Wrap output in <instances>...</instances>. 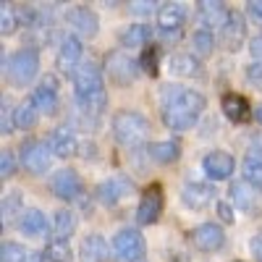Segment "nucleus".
<instances>
[{
  "label": "nucleus",
  "instance_id": "cd10ccee",
  "mask_svg": "<svg viewBox=\"0 0 262 262\" xmlns=\"http://www.w3.org/2000/svg\"><path fill=\"white\" fill-rule=\"evenodd\" d=\"M76 105L81 107L84 113H102L105 105H107V92L105 90H97V92H86V95H76Z\"/></svg>",
  "mask_w": 262,
  "mask_h": 262
},
{
  "label": "nucleus",
  "instance_id": "ddd939ff",
  "mask_svg": "<svg viewBox=\"0 0 262 262\" xmlns=\"http://www.w3.org/2000/svg\"><path fill=\"white\" fill-rule=\"evenodd\" d=\"M71 81H74V86H76V95H86V92L105 90L102 71L97 69L95 63H81L79 69L71 74Z\"/></svg>",
  "mask_w": 262,
  "mask_h": 262
},
{
  "label": "nucleus",
  "instance_id": "b1692460",
  "mask_svg": "<svg viewBox=\"0 0 262 262\" xmlns=\"http://www.w3.org/2000/svg\"><path fill=\"white\" fill-rule=\"evenodd\" d=\"M18 228L27 236H45L48 233V217L42 210H24V215L18 221Z\"/></svg>",
  "mask_w": 262,
  "mask_h": 262
},
{
  "label": "nucleus",
  "instance_id": "412c9836",
  "mask_svg": "<svg viewBox=\"0 0 262 262\" xmlns=\"http://www.w3.org/2000/svg\"><path fill=\"white\" fill-rule=\"evenodd\" d=\"M79 254H81V262H105L107 257H111V247H107V242L100 233H92L81 242Z\"/></svg>",
  "mask_w": 262,
  "mask_h": 262
},
{
  "label": "nucleus",
  "instance_id": "2eb2a0df",
  "mask_svg": "<svg viewBox=\"0 0 262 262\" xmlns=\"http://www.w3.org/2000/svg\"><path fill=\"white\" fill-rule=\"evenodd\" d=\"M131 184L126 176H113V179H107V181H102L100 186H97V200L102 202V205H107V207H113V205H118L123 196H128L131 194Z\"/></svg>",
  "mask_w": 262,
  "mask_h": 262
},
{
  "label": "nucleus",
  "instance_id": "de8ad7c7",
  "mask_svg": "<svg viewBox=\"0 0 262 262\" xmlns=\"http://www.w3.org/2000/svg\"><path fill=\"white\" fill-rule=\"evenodd\" d=\"M160 34L168 39V42H176L181 37V29H160Z\"/></svg>",
  "mask_w": 262,
  "mask_h": 262
},
{
  "label": "nucleus",
  "instance_id": "8fccbe9b",
  "mask_svg": "<svg viewBox=\"0 0 262 262\" xmlns=\"http://www.w3.org/2000/svg\"><path fill=\"white\" fill-rule=\"evenodd\" d=\"M254 116H257V121H259V123H262V105H259V107H257V113H254Z\"/></svg>",
  "mask_w": 262,
  "mask_h": 262
},
{
  "label": "nucleus",
  "instance_id": "79ce46f5",
  "mask_svg": "<svg viewBox=\"0 0 262 262\" xmlns=\"http://www.w3.org/2000/svg\"><path fill=\"white\" fill-rule=\"evenodd\" d=\"M215 210H217V215H221V221H223V223H233V215H236V212L231 210L228 202H217Z\"/></svg>",
  "mask_w": 262,
  "mask_h": 262
},
{
  "label": "nucleus",
  "instance_id": "a19ab883",
  "mask_svg": "<svg viewBox=\"0 0 262 262\" xmlns=\"http://www.w3.org/2000/svg\"><path fill=\"white\" fill-rule=\"evenodd\" d=\"M247 160L262 163V137H254V139L249 142V149H247Z\"/></svg>",
  "mask_w": 262,
  "mask_h": 262
},
{
  "label": "nucleus",
  "instance_id": "7c9ffc66",
  "mask_svg": "<svg viewBox=\"0 0 262 262\" xmlns=\"http://www.w3.org/2000/svg\"><path fill=\"white\" fill-rule=\"evenodd\" d=\"M191 48H194V55H196V58H207V55H212V50H215V37H212V32H210V29L194 32V37H191Z\"/></svg>",
  "mask_w": 262,
  "mask_h": 262
},
{
  "label": "nucleus",
  "instance_id": "f704fd0d",
  "mask_svg": "<svg viewBox=\"0 0 262 262\" xmlns=\"http://www.w3.org/2000/svg\"><path fill=\"white\" fill-rule=\"evenodd\" d=\"M16 215H24V210H21V194L11 191L3 200V223H11Z\"/></svg>",
  "mask_w": 262,
  "mask_h": 262
},
{
  "label": "nucleus",
  "instance_id": "09e8293b",
  "mask_svg": "<svg viewBox=\"0 0 262 262\" xmlns=\"http://www.w3.org/2000/svg\"><path fill=\"white\" fill-rule=\"evenodd\" d=\"M24 262H45V254H39V252H29V257Z\"/></svg>",
  "mask_w": 262,
  "mask_h": 262
},
{
  "label": "nucleus",
  "instance_id": "c85d7f7f",
  "mask_svg": "<svg viewBox=\"0 0 262 262\" xmlns=\"http://www.w3.org/2000/svg\"><path fill=\"white\" fill-rule=\"evenodd\" d=\"M42 254H45L48 262H71V257H74L71 244L66 242V238H53V242H48Z\"/></svg>",
  "mask_w": 262,
  "mask_h": 262
},
{
  "label": "nucleus",
  "instance_id": "393cba45",
  "mask_svg": "<svg viewBox=\"0 0 262 262\" xmlns=\"http://www.w3.org/2000/svg\"><path fill=\"white\" fill-rule=\"evenodd\" d=\"M149 158L160 165H170L181 158V147L179 142H155L149 147Z\"/></svg>",
  "mask_w": 262,
  "mask_h": 262
},
{
  "label": "nucleus",
  "instance_id": "bb28decb",
  "mask_svg": "<svg viewBox=\"0 0 262 262\" xmlns=\"http://www.w3.org/2000/svg\"><path fill=\"white\" fill-rule=\"evenodd\" d=\"M152 39V29L144 24H134V27H126L121 32V45L123 48H147V42Z\"/></svg>",
  "mask_w": 262,
  "mask_h": 262
},
{
  "label": "nucleus",
  "instance_id": "58836bf2",
  "mask_svg": "<svg viewBox=\"0 0 262 262\" xmlns=\"http://www.w3.org/2000/svg\"><path fill=\"white\" fill-rule=\"evenodd\" d=\"M16 173V158H13V152H3V155H0V176L3 179H11Z\"/></svg>",
  "mask_w": 262,
  "mask_h": 262
},
{
  "label": "nucleus",
  "instance_id": "c756f323",
  "mask_svg": "<svg viewBox=\"0 0 262 262\" xmlns=\"http://www.w3.org/2000/svg\"><path fill=\"white\" fill-rule=\"evenodd\" d=\"M37 105L32 102V97H27L24 102L16 105V128H34L37 126Z\"/></svg>",
  "mask_w": 262,
  "mask_h": 262
},
{
  "label": "nucleus",
  "instance_id": "aec40b11",
  "mask_svg": "<svg viewBox=\"0 0 262 262\" xmlns=\"http://www.w3.org/2000/svg\"><path fill=\"white\" fill-rule=\"evenodd\" d=\"M223 113L233 123H249L252 116H254L249 102H247V97H242V95H226L223 97Z\"/></svg>",
  "mask_w": 262,
  "mask_h": 262
},
{
  "label": "nucleus",
  "instance_id": "5701e85b",
  "mask_svg": "<svg viewBox=\"0 0 262 262\" xmlns=\"http://www.w3.org/2000/svg\"><path fill=\"white\" fill-rule=\"evenodd\" d=\"M170 74L173 76H184V79H189V76H196L200 74V60H196V55H191V53H176L170 58Z\"/></svg>",
  "mask_w": 262,
  "mask_h": 262
},
{
  "label": "nucleus",
  "instance_id": "3c124183",
  "mask_svg": "<svg viewBox=\"0 0 262 262\" xmlns=\"http://www.w3.org/2000/svg\"><path fill=\"white\" fill-rule=\"evenodd\" d=\"M173 262H184V259H181V257H176V259H173Z\"/></svg>",
  "mask_w": 262,
  "mask_h": 262
},
{
  "label": "nucleus",
  "instance_id": "6e6552de",
  "mask_svg": "<svg viewBox=\"0 0 262 262\" xmlns=\"http://www.w3.org/2000/svg\"><path fill=\"white\" fill-rule=\"evenodd\" d=\"M163 212V186L160 184H149L139 200L137 207V223L139 226H152L158 223V217Z\"/></svg>",
  "mask_w": 262,
  "mask_h": 262
},
{
  "label": "nucleus",
  "instance_id": "39448f33",
  "mask_svg": "<svg viewBox=\"0 0 262 262\" xmlns=\"http://www.w3.org/2000/svg\"><path fill=\"white\" fill-rule=\"evenodd\" d=\"M113 252L121 262H142V257L147 254V244H144L139 231L123 228L113 238Z\"/></svg>",
  "mask_w": 262,
  "mask_h": 262
},
{
  "label": "nucleus",
  "instance_id": "0eeeda50",
  "mask_svg": "<svg viewBox=\"0 0 262 262\" xmlns=\"http://www.w3.org/2000/svg\"><path fill=\"white\" fill-rule=\"evenodd\" d=\"M50 189L58 200L63 202H79L81 194H84V181L79 179V173L71 170V168H63L58 170L55 176L50 179Z\"/></svg>",
  "mask_w": 262,
  "mask_h": 262
},
{
  "label": "nucleus",
  "instance_id": "f8f14e48",
  "mask_svg": "<svg viewBox=\"0 0 262 262\" xmlns=\"http://www.w3.org/2000/svg\"><path fill=\"white\" fill-rule=\"evenodd\" d=\"M29 97L37 105L39 113H48V116L55 113L58 111V81H55V76H45L34 86V92Z\"/></svg>",
  "mask_w": 262,
  "mask_h": 262
},
{
  "label": "nucleus",
  "instance_id": "6ab92c4d",
  "mask_svg": "<svg viewBox=\"0 0 262 262\" xmlns=\"http://www.w3.org/2000/svg\"><path fill=\"white\" fill-rule=\"evenodd\" d=\"M196 16L202 18V24L205 27H217V29H223V24L228 21L231 11L226 8V3H212V0H202V3H196Z\"/></svg>",
  "mask_w": 262,
  "mask_h": 262
},
{
  "label": "nucleus",
  "instance_id": "f257e3e1",
  "mask_svg": "<svg viewBox=\"0 0 262 262\" xmlns=\"http://www.w3.org/2000/svg\"><path fill=\"white\" fill-rule=\"evenodd\" d=\"M205 111V97L186 86H165L163 92V123L173 131H186L200 121Z\"/></svg>",
  "mask_w": 262,
  "mask_h": 262
},
{
  "label": "nucleus",
  "instance_id": "dca6fc26",
  "mask_svg": "<svg viewBox=\"0 0 262 262\" xmlns=\"http://www.w3.org/2000/svg\"><path fill=\"white\" fill-rule=\"evenodd\" d=\"M202 168H205V173H207L212 181H226L231 173H233L236 163H233V158L228 155V152L215 149V152H210V155L202 160Z\"/></svg>",
  "mask_w": 262,
  "mask_h": 262
},
{
  "label": "nucleus",
  "instance_id": "a18cd8bd",
  "mask_svg": "<svg viewBox=\"0 0 262 262\" xmlns=\"http://www.w3.org/2000/svg\"><path fill=\"white\" fill-rule=\"evenodd\" d=\"M249 53H252V58H254L257 63H262V34L249 42Z\"/></svg>",
  "mask_w": 262,
  "mask_h": 262
},
{
  "label": "nucleus",
  "instance_id": "f03ea898",
  "mask_svg": "<svg viewBox=\"0 0 262 262\" xmlns=\"http://www.w3.org/2000/svg\"><path fill=\"white\" fill-rule=\"evenodd\" d=\"M149 121L137 111H118L113 116V137L123 147H139L149 139Z\"/></svg>",
  "mask_w": 262,
  "mask_h": 262
},
{
  "label": "nucleus",
  "instance_id": "e433bc0d",
  "mask_svg": "<svg viewBox=\"0 0 262 262\" xmlns=\"http://www.w3.org/2000/svg\"><path fill=\"white\" fill-rule=\"evenodd\" d=\"M244 181L252 184L257 191H262V163H254V160L244 163Z\"/></svg>",
  "mask_w": 262,
  "mask_h": 262
},
{
  "label": "nucleus",
  "instance_id": "ea45409f",
  "mask_svg": "<svg viewBox=\"0 0 262 262\" xmlns=\"http://www.w3.org/2000/svg\"><path fill=\"white\" fill-rule=\"evenodd\" d=\"M247 81L254 84L257 90H262V63H252L247 69Z\"/></svg>",
  "mask_w": 262,
  "mask_h": 262
},
{
  "label": "nucleus",
  "instance_id": "4be33fe9",
  "mask_svg": "<svg viewBox=\"0 0 262 262\" xmlns=\"http://www.w3.org/2000/svg\"><path fill=\"white\" fill-rule=\"evenodd\" d=\"M186 21V6L181 3H163L158 11V24L160 29H184Z\"/></svg>",
  "mask_w": 262,
  "mask_h": 262
},
{
  "label": "nucleus",
  "instance_id": "49530a36",
  "mask_svg": "<svg viewBox=\"0 0 262 262\" xmlns=\"http://www.w3.org/2000/svg\"><path fill=\"white\" fill-rule=\"evenodd\" d=\"M131 11L134 13H152L155 11V3H131Z\"/></svg>",
  "mask_w": 262,
  "mask_h": 262
},
{
  "label": "nucleus",
  "instance_id": "a878e982",
  "mask_svg": "<svg viewBox=\"0 0 262 262\" xmlns=\"http://www.w3.org/2000/svg\"><path fill=\"white\" fill-rule=\"evenodd\" d=\"M231 200L236 202L238 210H254V200H257V189L247 181H233L231 184Z\"/></svg>",
  "mask_w": 262,
  "mask_h": 262
},
{
  "label": "nucleus",
  "instance_id": "4c0bfd02",
  "mask_svg": "<svg viewBox=\"0 0 262 262\" xmlns=\"http://www.w3.org/2000/svg\"><path fill=\"white\" fill-rule=\"evenodd\" d=\"M16 128V107L11 105V100H3V118H0V131L11 134Z\"/></svg>",
  "mask_w": 262,
  "mask_h": 262
},
{
  "label": "nucleus",
  "instance_id": "2f4dec72",
  "mask_svg": "<svg viewBox=\"0 0 262 262\" xmlns=\"http://www.w3.org/2000/svg\"><path fill=\"white\" fill-rule=\"evenodd\" d=\"M18 27H21L18 8L11 6V3H3V8H0V32H3V34H13Z\"/></svg>",
  "mask_w": 262,
  "mask_h": 262
},
{
  "label": "nucleus",
  "instance_id": "72a5a7b5",
  "mask_svg": "<svg viewBox=\"0 0 262 262\" xmlns=\"http://www.w3.org/2000/svg\"><path fill=\"white\" fill-rule=\"evenodd\" d=\"M139 69H142L147 76H158V71H160V48L147 45V48L142 50V58H139Z\"/></svg>",
  "mask_w": 262,
  "mask_h": 262
},
{
  "label": "nucleus",
  "instance_id": "c9c22d12",
  "mask_svg": "<svg viewBox=\"0 0 262 262\" xmlns=\"http://www.w3.org/2000/svg\"><path fill=\"white\" fill-rule=\"evenodd\" d=\"M27 257H29V252L13 242H6L3 249H0V262H24Z\"/></svg>",
  "mask_w": 262,
  "mask_h": 262
},
{
  "label": "nucleus",
  "instance_id": "9d476101",
  "mask_svg": "<svg viewBox=\"0 0 262 262\" xmlns=\"http://www.w3.org/2000/svg\"><path fill=\"white\" fill-rule=\"evenodd\" d=\"M66 24H69L76 34L81 37H95L100 32V18L92 8H86V6H74L66 11Z\"/></svg>",
  "mask_w": 262,
  "mask_h": 262
},
{
  "label": "nucleus",
  "instance_id": "a211bd4d",
  "mask_svg": "<svg viewBox=\"0 0 262 262\" xmlns=\"http://www.w3.org/2000/svg\"><path fill=\"white\" fill-rule=\"evenodd\" d=\"M212 200H215V189L210 184H202V181H191L181 191V202L189 210H205Z\"/></svg>",
  "mask_w": 262,
  "mask_h": 262
},
{
  "label": "nucleus",
  "instance_id": "c03bdc74",
  "mask_svg": "<svg viewBox=\"0 0 262 262\" xmlns=\"http://www.w3.org/2000/svg\"><path fill=\"white\" fill-rule=\"evenodd\" d=\"M249 249H252L254 259H257V262H262V231H259L257 236H252V242H249Z\"/></svg>",
  "mask_w": 262,
  "mask_h": 262
},
{
  "label": "nucleus",
  "instance_id": "7ed1b4c3",
  "mask_svg": "<svg viewBox=\"0 0 262 262\" xmlns=\"http://www.w3.org/2000/svg\"><path fill=\"white\" fill-rule=\"evenodd\" d=\"M3 69H6V76L13 86H27L39 71V55L34 48H24V50L13 53L3 63Z\"/></svg>",
  "mask_w": 262,
  "mask_h": 262
},
{
  "label": "nucleus",
  "instance_id": "9b49d317",
  "mask_svg": "<svg viewBox=\"0 0 262 262\" xmlns=\"http://www.w3.org/2000/svg\"><path fill=\"white\" fill-rule=\"evenodd\" d=\"M191 244L200 252H217L226 244V233L217 223H202L191 231Z\"/></svg>",
  "mask_w": 262,
  "mask_h": 262
},
{
  "label": "nucleus",
  "instance_id": "473e14b6",
  "mask_svg": "<svg viewBox=\"0 0 262 262\" xmlns=\"http://www.w3.org/2000/svg\"><path fill=\"white\" fill-rule=\"evenodd\" d=\"M55 238H66L69 242V236L76 231V215L71 212V210H60L58 215H55Z\"/></svg>",
  "mask_w": 262,
  "mask_h": 262
},
{
  "label": "nucleus",
  "instance_id": "423d86ee",
  "mask_svg": "<svg viewBox=\"0 0 262 262\" xmlns=\"http://www.w3.org/2000/svg\"><path fill=\"white\" fill-rule=\"evenodd\" d=\"M105 71H107V76H111V81L126 86L139 76V63L131 60V55H126L123 50H113L105 58Z\"/></svg>",
  "mask_w": 262,
  "mask_h": 262
},
{
  "label": "nucleus",
  "instance_id": "4468645a",
  "mask_svg": "<svg viewBox=\"0 0 262 262\" xmlns=\"http://www.w3.org/2000/svg\"><path fill=\"white\" fill-rule=\"evenodd\" d=\"M244 39H247V21H244L242 13L231 11L228 21H226L223 29H221V42H223V48H226V50H238V48L244 45Z\"/></svg>",
  "mask_w": 262,
  "mask_h": 262
},
{
  "label": "nucleus",
  "instance_id": "37998d69",
  "mask_svg": "<svg viewBox=\"0 0 262 262\" xmlns=\"http://www.w3.org/2000/svg\"><path fill=\"white\" fill-rule=\"evenodd\" d=\"M247 13L257 21V24H262V0H249V3H247Z\"/></svg>",
  "mask_w": 262,
  "mask_h": 262
},
{
  "label": "nucleus",
  "instance_id": "1a4fd4ad",
  "mask_svg": "<svg viewBox=\"0 0 262 262\" xmlns=\"http://www.w3.org/2000/svg\"><path fill=\"white\" fill-rule=\"evenodd\" d=\"M81 39L74 37V34H63L60 37V45H58V55H55V66L63 71V74H74L79 69V60H81Z\"/></svg>",
  "mask_w": 262,
  "mask_h": 262
},
{
  "label": "nucleus",
  "instance_id": "20e7f679",
  "mask_svg": "<svg viewBox=\"0 0 262 262\" xmlns=\"http://www.w3.org/2000/svg\"><path fill=\"white\" fill-rule=\"evenodd\" d=\"M53 163V149L48 142H39V139H29L21 144V165H24L29 173L39 176V173H48Z\"/></svg>",
  "mask_w": 262,
  "mask_h": 262
},
{
  "label": "nucleus",
  "instance_id": "f3484780",
  "mask_svg": "<svg viewBox=\"0 0 262 262\" xmlns=\"http://www.w3.org/2000/svg\"><path fill=\"white\" fill-rule=\"evenodd\" d=\"M48 144H50L55 158H71V155H76V149H79L76 134H74L71 128H66V126H58V128L50 131Z\"/></svg>",
  "mask_w": 262,
  "mask_h": 262
}]
</instances>
